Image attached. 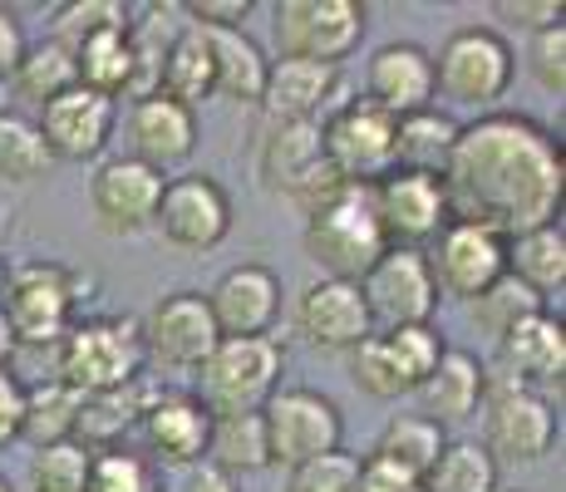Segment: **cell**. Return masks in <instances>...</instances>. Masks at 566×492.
I'll return each instance as SVG.
<instances>
[{"label": "cell", "instance_id": "1", "mask_svg": "<svg viewBox=\"0 0 566 492\" xmlns=\"http://www.w3.org/2000/svg\"><path fill=\"white\" fill-rule=\"evenodd\" d=\"M449 222H473L503 242L562 217V144L527 114H478L459 124L443 163Z\"/></svg>", "mask_w": 566, "mask_h": 492}, {"label": "cell", "instance_id": "2", "mask_svg": "<svg viewBox=\"0 0 566 492\" xmlns=\"http://www.w3.org/2000/svg\"><path fill=\"white\" fill-rule=\"evenodd\" d=\"M144 341L138 321L128 315H99V321H74L64 341L54 345V379L74 394H114L144 379Z\"/></svg>", "mask_w": 566, "mask_h": 492}, {"label": "cell", "instance_id": "3", "mask_svg": "<svg viewBox=\"0 0 566 492\" xmlns=\"http://www.w3.org/2000/svg\"><path fill=\"white\" fill-rule=\"evenodd\" d=\"M281 369H286V345L276 335H256V341H217L198 369V404L212 419H232V414H261V404L281 389Z\"/></svg>", "mask_w": 566, "mask_h": 492}, {"label": "cell", "instance_id": "4", "mask_svg": "<svg viewBox=\"0 0 566 492\" xmlns=\"http://www.w3.org/2000/svg\"><path fill=\"white\" fill-rule=\"evenodd\" d=\"M80 291H90V281H80L60 261H25V266L10 271L6 295H0V315H6L15 345H30V349L60 345L84 301Z\"/></svg>", "mask_w": 566, "mask_h": 492}, {"label": "cell", "instance_id": "5", "mask_svg": "<svg viewBox=\"0 0 566 492\" xmlns=\"http://www.w3.org/2000/svg\"><path fill=\"white\" fill-rule=\"evenodd\" d=\"M517 54L493 25H463L433 54V94L459 108H493L513 90Z\"/></svg>", "mask_w": 566, "mask_h": 492}, {"label": "cell", "instance_id": "6", "mask_svg": "<svg viewBox=\"0 0 566 492\" xmlns=\"http://www.w3.org/2000/svg\"><path fill=\"white\" fill-rule=\"evenodd\" d=\"M385 232L369 207V188H345L335 202L306 217V257L325 271V281H360L385 257Z\"/></svg>", "mask_w": 566, "mask_h": 492}, {"label": "cell", "instance_id": "7", "mask_svg": "<svg viewBox=\"0 0 566 492\" xmlns=\"http://www.w3.org/2000/svg\"><path fill=\"white\" fill-rule=\"evenodd\" d=\"M369 10L360 0H281L271 6V35H276L281 60H311L335 64L350 60L365 40Z\"/></svg>", "mask_w": 566, "mask_h": 492}, {"label": "cell", "instance_id": "8", "mask_svg": "<svg viewBox=\"0 0 566 492\" xmlns=\"http://www.w3.org/2000/svg\"><path fill=\"white\" fill-rule=\"evenodd\" d=\"M321 153L345 182L375 188L399 168V118L369 98H345L331 118H321Z\"/></svg>", "mask_w": 566, "mask_h": 492}, {"label": "cell", "instance_id": "9", "mask_svg": "<svg viewBox=\"0 0 566 492\" xmlns=\"http://www.w3.org/2000/svg\"><path fill=\"white\" fill-rule=\"evenodd\" d=\"M261 423H266L271 468H301L321 453H335L345 439L340 404L321 389H276L261 404Z\"/></svg>", "mask_w": 566, "mask_h": 492}, {"label": "cell", "instance_id": "10", "mask_svg": "<svg viewBox=\"0 0 566 492\" xmlns=\"http://www.w3.org/2000/svg\"><path fill=\"white\" fill-rule=\"evenodd\" d=\"M360 301L369 311V325L379 335L385 331H405V325H433V311H439V286L429 276V261L423 251H405L389 247L375 266L365 271L360 281Z\"/></svg>", "mask_w": 566, "mask_h": 492}, {"label": "cell", "instance_id": "11", "mask_svg": "<svg viewBox=\"0 0 566 492\" xmlns=\"http://www.w3.org/2000/svg\"><path fill=\"white\" fill-rule=\"evenodd\" d=\"M138 341H144L148 365L168 369V375H198L222 335H217L202 291H172L138 321Z\"/></svg>", "mask_w": 566, "mask_h": 492}, {"label": "cell", "instance_id": "12", "mask_svg": "<svg viewBox=\"0 0 566 492\" xmlns=\"http://www.w3.org/2000/svg\"><path fill=\"white\" fill-rule=\"evenodd\" d=\"M369 207H375V222L385 232V247L423 251L449 227V197H443L439 172H413V168L385 172L369 188Z\"/></svg>", "mask_w": 566, "mask_h": 492}, {"label": "cell", "instance_id": "13", "mask_svg": "<svg viewBox=\"0 0 566 492\" xmlns=\"http://www.w3.org/2000/svg\"><path fill=\"white\" fill-rule=\"evenodd\" d=\"M483 414V448L493 463H537L557 443V414L547 394H532L522 385H488Z\"/></svg>", "mask_w": 566, "mask_h": 492}, {"label": "cell", "instance_id": "14", "mask_svg": "<svg viewBox=\"0 0 566 492\" xmlns=\"http://www.w3.org/2000/svg\"><path fill=\"white\" fill-rule=\"evenodd\" d=\"M423 261H429V276L439 286V301L468 305L507 271V242L497 232H488V227L449 222L423 247Z\"/></svg>", "mask_w": 566, "mask_h": 492}, {"label": "cell", "instance_id": "15", "mask_svg": "<svg viewBox=\"0 0 566 492\" xmlns=\"http://www.w3.org/2000/svg\"><path fill=\"white\" fill-rule=\"evenodd\" d=\"M154 227L178 251H212L232 232V197L212 172H182L163 182Z\"/></svg>", "mask_w": 566, "mask_h": 492}, {"label": "cell", "instance_id": "16", "mask_svg": "<svg viewBox=\"0 0 566 492\" xmlns=\"http://www.w3.org/2000/svg\"><path fill=\"white\" fill-rule=\"evenodd\" d=\"M114 124H118L114 98L74 84V90H64L60 98H50V104L40 108L35 134H40V144H45L50 163H90L108 148Z\"/></svg>", "mask_w": 566, "mask_h": 492}, {"label": "cell", "instance_id": "17", "mask_svg": "<svg viewBox=\"0 0 566 492\" xmlns=\"http://www.w3.org/2000/svg\"><path fill=\"white\" fill-rule=\"evenodd\" d=\"M207 311H212L222 341L271 335V325L281 315V276L261 261H242V266L217 276V286L207 291Z\"/></svg>", "mask_w": 566, "mask_h": 492}, {"label": "cell", "instance_id": "18", "mask_svg": "<svg viewBox=\"0 0 566 492\" xmlns=\"http://www.w3.org/2000/svg\"><path fill=\"white\" fill-rule=\"evenodd\" d=\"M163 172L144 168L138 158H108L94 168L90 178V207L94 222L108 237H134L144 227H154L158 217V197H163Z\"/></svg>", "mask_w": 566, "mask_h": 492}, {"label": "cell", "instance_id": "19", "mask_svg": "<svg viewBox=\"0 0 566 492\" xmlns=\"http://www.w3.org/2000/svg\"><path fill=\"white\" fill-rule=\"evenodd\" d=\"M296 335L315 349L350 355L355 345L375 335L369 311L360 301V286H350V281H325V276L315 281V286H306L296 301Z\"/></svg>", "mask_w": 566, "mask_h": 492}, {"label": "cell", "instance_id": "20", "mask_svg": "<svg viewBox=\"0 0 566 492\" xmlns=\"http://www.w3.org/2000/svg\"><path fill=\"white\" fill-rule=\"evenodd\" d=\"M365 98L389 118L419 114L433 104V54L413 40H389L365 64Z\"/></svg>", "mask_w": 566, "mask_h": 492}, {"label": "cell", "instance_id": "21", "mask_svg": "<svg viewBox=\"0 0 566 492\" xmlns=\"http://www.w3.org/2000/svg\"><path fill=\"white\" fill-rule=\"evenodd\" d=\"M144 443L158 463L168 468H192L207 458V433H212V414L198 404V394H172V389H158L148 399L144 419Z\"/></svg>", "mask_w": 566, "mask_h": 492}, {"label": "cell", "instance_id": "22", "mask_svg": "<svg viewBox=\"0 0 566 492\" xmlns=\"http://www.w3.org/2000/svg\"><path fill=\"white\" fill-rule=\"evenodd\" d=\"M497 365H503L507 385H522L532 394L557 389L566 375V325L557 315L537 311L532 321L513 325V331L497 341Z\"/></svg>", "mask_w": 566, "mask_h": 492}, {"label": "cell", "instance_id": "23", "mask_svg": "<svg viewBox=\"0 0 566 492\" xmlns=\"http://www.w3.org/2000/svg\"><path fill=\"white\" fill-rule=\"evenodd\" d=\"M128 138H134L128 158H138L154 172H172L198 153V114L163 94L138 98L134 114H128Z\"/></svg>", "mask_w": 566, "mask_h": 492}, {"label": "cell", "instance_id": "24", "mask_svg": "<svg viewBox=\"0 0 566 492\" xmlns=\"http://www.w3.org/2000/svg\"><path fill=\"white\" fill-rule=\"evenodd\" d=\"M340 90V70L335 64L311 60H276L266 70V90H261V114L266 124H301V118H321V108Z\"/></svg>", "mask_w": 566, "mask_h": 492}, {"label": "cell", "instance_id": "25", "mask_svg": "<svg viewBox=\"0 0 566 492\" xmlns=\"http://www.w3.org/2000/svg\"><path fill=\"white\" fill-rule=\"evenodd\" d=\"M413 394H419V404H423V419H433L439 429L443 423H463L483 409L488 369H483V359L468 355V349H443L439 369H433Z\"/></svg>", "mask_w": 566, "mask_h": 492}, {"label": "cell", "instance_id": "26", "mask_svg": "<svg viewBox=\"0 0 566 492\" xmlns=\"http://www.w3.org/2000/svg\"><path fill=\"white\" fill-rule=\"evenodd\" d=\"M325 163L321 153V118H301V124H266L256 148V172L266 192H296Z\"/></svg>", "mask_w": 566, "mask_h": 492}, {"label": "cell", "instance_id": "27", "mask_svg": "<svg viewBox=\"0 0 566 492\" xmlns=\"http://www.w3.org/2000/svg\"><path fill=\"white\" fill-rule=\"evenodd\" d=\"M154 385L148 375L128 389H114V394H84L80 404V423H74V443L90 448V453H108V448H124V439L138 429L144 419L148 399H154Z\"/></svg>", "mask_w": 566, "mask_h": 492}, {"label": "cell", "instance_id": "28", "mask_svg": "<svg viewBox=\"0 0 566 492\" xmlns=\"http://www.w3.org/2000/svg\"><path fill=\"white\" fill-rule=\"evenodd\" d=\"M202 35H207V50H212L217 94L232 98V104H261L271 60L261 54L256 40L247 30H202Z\"/></svg>", "mask_w": 566, "mask_h": 492}, {"label": "cell", "instance_id": "29", "mask_svg": "<svg viewBox=\"0 0 566 492\" xmlns=\"http://www.w3.org/2000/svg\"><path fill=\"white\" fill-rule=\"evenodd\" d=\"M158 94H163V98H172V104H182V108H192V114H198L202 98H212V94H217L212 50H207V35H202L198 25L172 30L168 54H163Z\"/></svg>", "mask_w": 566, "mask_h": 492}, {"label": "cell", "instance_id": "30", "mask_svg": "<svg viewBox=\"0 0 566 492\" xmlns=\"http://www.w3.org/2000/svg\"><path fill=\"white\" fill-rule=\"evenodd\" d=\"M507 276H517L527 291H537L542 301L557 295L566 286V237H562V222H547V227H532L507 242Z\"/></svg>", "mask_w": 566, "mask_h": 492}, {"label": "cell", "instance_id": "31", "mask_svg": "<svg viewBox=\"0 0 566 492\" xmlns=\"http://www.w3.org/2000/svg\"><path fill=\"white\" fill-rule=\"evenodd\" d=\"M217 473L237 478L261 473L271 468V448H266V423L261 414H232V419H212V433H207V458Z\"/></svg>", "mask_w": 566, "mask_h": 492}, {"label": "cell", "instance_id": "32", "mask_svg": "<svg viewBox=\"0 0 566 492\" xmlns=\"http://www.w3.org/2000/svg\"><path fill=\"white\" fill-rule=\"evenodd\" d=\"M80 404H84V394H74L70 385H60V379H45V385H25V419H20V439L35 443V448L74 443Z\"/></svg>", "mask_w": 566, "mask_h": 492}, {"label": "cell", "instance_id": "33", "mask_svg": "<svg viewBox=\"0 0 566 492\" xmlns=\"http://www.w3.org/2000/svg\"><path fill=\"white\" fill-rule=\"evenodd\" d=\"M80 84V70H74V54L54 40H40V45H25L15 74H10V98H25V104L45 108L50 98H60L64 90Z\"/></svg>", "mask_w": 566, "mask_h": 492}, {"label": "cell", "instance_id": "34", "mask_svg": "<svg viewBox=\"0 0 566 492\" xmlns=\"http://www.w3.org/2000/svg\"><path fill=\"white\" fill-rule=\"evenodd\" d=\"M443 443H449V433H443L433 419H423V414H395V419L379 429L375 458L405 468V473H413L423 483V473H429L433 458L443 453Z\"/></svg>", "mask_w": 566, "mask_h": 492}, {"label": "cell", "instance_id": "35", "mask_svg": "<svg viewBox=\"0 0 566 492\" xmlns=\"http://www.w3.org/2000/svg\"><path fill=\"white\" fill-rule=\"evenodd\" d=\"M74 70H80V84L94 94H128V80H134V25L108 30V35H94L74 50Z\"/></svg>", "mask_w": 566, "mask_h": 492}, {"label": "cell", "instance_id": "36", "mask_svg": "<svg viewBox=\"0 0 566 492\" xmlns=\"http://www.w3.org/2000/svg\"><path fill=\"white\" fill-rule=\"evenodd\" d=\"M453 138H459V118L443 114V108H419V114L399 118V168L413 172H443L453 153Z\"/></svg>", "mask_w": 566, "mask_h": 492}, {"label": "cell", "instance_id": "37", "mask_svg": "<svg viewBox=\"0 0 566 492\" xmlns=\"http://www.w3.org/2000/svg\"><path fill=\"white\" fill-rule=\"evenodd\" d=\"M423 492H497V463L483 443L449 439L433 468L423 473Z\"/></svg>", "mask_w": 566, "mask_h": 492}, {"label": "cell", "instance_id": "38", "mask_svg": "<svg viewBox=\"0 0 566 492\" xmlns=\"http://www.w3.org/2000/svg\"><path fill=\"white\" fill-rule=\"evenodd\" d=\"M537 311H547V305H542V295L527 291L517 276H507V271H503V276H497L483 295H473V301H468V315H473L478 331H488L493 341H503L513 325L532 321Z\"/></svg>", "mask_w": 566, "mask_h": 492}, {"label": "cell", "instance_id": "39", "mask_svg": "<svg viewBox=\"0 0 566 492\" xmlns=\"http://www.w3.org/2000/svg\"><path fill=\"white\" fill-rule=\"evenodd\" d=\"M124 25H134V20H128V6H118V0H70V6L54 10L50 40L74 54L84 40L108 35V30H124Z\"/></svg>", "mask_w": 566, "mask_h": 492}, {"label": "cell", "instance_id": "40", "mask_svg": "<svg viewBox=\"0 0 566 492\" xmlns=\"http://www.w3.org/2000/svg\"><path fill=\"white\" fill-rule=\"evenodd\" d=\"M90 448L80 443H54L35 448L25 468L30 492H90Z\"/></svg>", "mask_w": 566, "mask_h": 492}, {"label": "cell", "instance_id": "41", "mask_svg": "<svg viewBox=\"0 0 566 492\" xmlns=\"http://www.w3.org/2000/svg\"><path fill=\"white\" fill-rule=\"evenodd\" d=\"M54 168L45 144H40L35 124L20 114H6L0 118V178L6 182H35L45 178V172Z\"/></svg>", "mask_w": 566, "mask_h": 492}, {"label": "cell", "instance_id": "42", "mask_svg": "<svg viewBox=\"0 0 566 492\" xmlns=\"http://www.w3.org/2000/svg\"><path fill=\"white\" fill-rule=\"evenodd\" d=\"M385 349H389V359H395L399 379H405L409 394H413L433 369H439V359L449 345H443V335L433 331V325H405V331H385Z\"/></svg>", "mask_w": 566, "mask_h": 492}, {"label": "cell", "instance_id": "43", "mask_svg": "<svg viewBox=\"0 0 566 492\" xmlns=\"http://www.w3.org/2000/svg\"><path fill=\"white\" fill-rule=\"evenodd\" d=\"M90 492H158L154 463L128 448H108L90 458Z\"/></svg>", "mask_w": 566, "mask_h": 492}, {"label": "cell", "instance_id": "44", "mask_svg": "<svg viewBox=\"0 0 566 492\" xmlns=\"http://www.w3.org/2000/svg\"><path fill=\"white\" fill-rule=\"evenodd\" d=\"M350 379L369 399H399V394H409V385L399 379L395 359H389V349H385V335H369V341L350 349Z\"/></svg>", "mask_w": 566, "mask_h": 492}, {"label": "cell", "instance_id": "45", "mask_svg": "<svg viewBox=\"0 0 566 492\" xmlns=\"http://www.w3.org/2000/svg\"><path fill=\"white\" fill-rule=\"evenodd\" d=\"M355 473H360V458L335 448V453H321L311 463L291 468L286 492H355Z\"/></svg>", "mask_w": 566, "mask_h": 492}, {"label": "cell", "instance_id": "46", "mask_svg": "<svg viewBox=\"0 0 566 492\" xmlns=\"http://www.w3.org/2000/svg\"><path fill=\"white\" fill-rule=\"evenodd\" d=\"M527 70L547 94H557V98L566 94V20L537 30L527 40Z\"/></svg>", "mask_w": 566, "mask_h": 492}, {"label": "cell", "instance_id": "47", "mask_svg": "<svg viewBox=\"0 0 566 492\" xmlns=\"http://www.w3.org/2000/svg\"><path fill=\"white\" fill-rule=\"evenodd\" d=\"M252 10H256L252 0H188L182 15H188V25H198V30H247Z\"/></svg>", "mask_w": 566, "mask_h": 492}, {"label": "cell", "instance_id": "48", "mask_svg": "<svg viewBox=\"0 0 566 492\" xmlns=\"http://www.w3.org/2000/svg\"><path fill=\"white\" fill-rule=\"evenodd\" d=\"M493 15L507 20V25H517V30H527V35H537V30H547L562 20V0H497Z\"/></svg>", "mask_w": 566, "mask_h": 492}, {"label": "cell", "instance_id": "49", "mask_svg": "<svg viewBox=\"0 0 566 492\" xmlns=\"http://www.w3.org/2000/svg\"><path fill=\"white\" fill-rule=\"evenodd\" d=\"M355 492H423V483L405 468L385 463V458H360V473H355Z\"/></svg>", "mask_w": 566, "mask_h": 492}, {"label": "cell", "instance_id": "50", "mask_svg": "<svg viewBox=\"0 0 566 492\" xmlns=\"http://www.w3.org/2000/svg\"><path fill=\"white\" fill-rule=\"evenodd\" d=\"M20 419H25V385L0 369V448L20 439Z\"/></svg>", "mask_w": 566, "mask_h": 492}, {"label": "cell", "instance_id": "51", "mask_svg": "<svg viewBox=\"0 0 566 492\" xmlns=\"http://www.w3.org/2000/svg\"><path fill=\"white\" fill-rule=\"evenodd\" d=\"M20 54H25V30H20V20L10 10H0V84H10Z\"/></svg>", "mask_w": 566, "mask_h": 492}, {"label": "cell", "instance_id": "52", "mask_svg": "<svg viewBox=\"0 0 566 492\" xmlns=\"http://www.w3.org/2000/svg\"><path fill=\"white\" fill-rule=\"evenodd\" d=\"M178 492H237V483L227 473H217L212 463H192V468H182Z\"/></svg>", "mask_w": 566, "mask_h": 492}, {"label": "cell", "instance_id": "53", "mask_svg": "<svg viewBox=\"0 0 566 492\" xmlns=\"http://www.w3.org/2000/svg\"><path fill=\"white\" fill-rule=\"evenodd\" d=\"M15 335H10V325H6V315H0V369H10V359H15Z\"/></svg>", "mask_w": 566, "mask_h": 492}, {"label": "cell", "instance_id": "54", "mask_svg": "<svg viewBox=\"0 0 566 492\" xmlns=\"http://www.w3.org/2000/svg\"><path fill=\"white\" fill-rule=\"evenodd\" d=\"M10 104H15V98H10V84H0V118L10 114Z\"/></svg>", "mask_w": 566, "mask_h": 492}, {"label": "cell", "instance_id": "55", "mask_svg": "<svg viewBox=\"0 0 566 492\" xmlns=\"http://www.w3.org/2000/svg\"><path fill=\"white\" fill-rule=\"evenodd\" d=\"M6 276H10V271H6V266H0V295H6Z\"/></svg>", "mask_w": 566, "mask_h": 492}, {"label": "cell", "instance_id": "56", "mask_svg": "<svg viewBox=\"0 0 566 492\" xmlns=\"http://www.w3.org/2000/svg\"><path fill=\"white\" fill-rule=\"evenodd\" d=\"M0 492H15V488H10V478H0Z\"/></svg>", "mask_w": 566, "mask_h": 492}, {"label": "cell", "instance_id": "57", "mask_svg": "<svg viewBox=\"0 0 566 492\" xmlns=\"http://www.w3.org/2000/svg\"><path fill=\"white\" fill-rule=\"evenodd\" d=\"M497 492H503V488H497Z\"/></svg>", "mask_w": 566, "mask_h": 492}]
</instances>
